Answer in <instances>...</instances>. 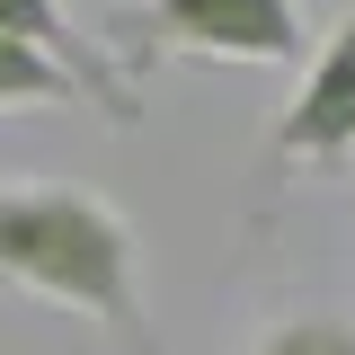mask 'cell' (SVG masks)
I'll return each instance as SVG.
<instances>
[{
	"instance_id": "obj_1",
	"label": "cell",
	"mask_w": 355,
	"mask_h": 355,
	"mask_svg": "<svg viewBox=\"0 0 355 355\" xmlns=\"http://www.w3.org/2000/svg\"><path fill=\"white\" fill-rule=\"evenodd\" d=\"M0 284L53 311H80L125 355H160L151 302H142V240L133 222L71 178H0Z\"/></svg>"
},
{
	"instance_id": "obj_2",
	"label": "cell",
	"mask_w": 355,
	"mask_h": 355,
	"mask_svg": "<svg viewBox=\"0 0 355 355\" xmlns=\"http://www.w3.org/2000/svg\"><path fill=\"white\" fill-rule=\"evenodd\" d=\"M302 36V0H133L107 53L133 80L151 62H293Z\"/></svg>"
},
{
	"instance_id": "obj_3",
	"label": "cell",
	"mask_w": 355,
	"mask_h": 355,
	"mask_svg": "<svg viewBox=\"0 0 355 355\" xmlns=\"http://www.w3.org/2000/svg\"><path fill=\"white\" fill-rule=\"evenodd\" d=\"M355 151V9L329 27V44L311 53L293 107L275 116V169H329Z\"/></svg>"
},
{
	"instance_id": "obj_4",
	"label": "cell",
	"mask_w": 355,
	"mask_h": 355,
	"mask_svg": "<svg viewBox=\"0 0 355 355\" xmlns=\"http://www.w3.org/2000/svg\"><path fill=\"white\" fill-rule=\"evenodd\" d=\"M0 36L44 53L62 80L80 89V107H98L107 125H142V107H133V80L116 71V53L98 36H80V18L62 9V0H0Z\"/></svg>"
},
{
	"instance_id": "obj_5",
	"label": "cell",
	"mask_w": 355,
	"mask_h": 355,
	"mask_svg": "<svg viewBox=\"0 0 355 355\" xmlns=\"http://www.w3.org/2000/svg\"><path fill=\"white\" fill-rule=\"evenodd\" d=\"M36 107L44 116H53V107H80V89L62 80L44 53H27V44L0 36V116H36Z\"/></svg>"
},
{
	"instance_id": "obj_6",
	"label": "cell",
	"mask_w": 355,
	"mask_h": 355,
	"mask_svg": "<svg viewBox=\"0 0 355 355\" xmlns=\"http://www.w3.org/2000/svg\"><path fill=\"white\" fill-rule=\"evenodd\" d=\"M249 355H355V329H347V320H329V311H302V320L266 329Z\"/></svg>"
}]
</instances>
